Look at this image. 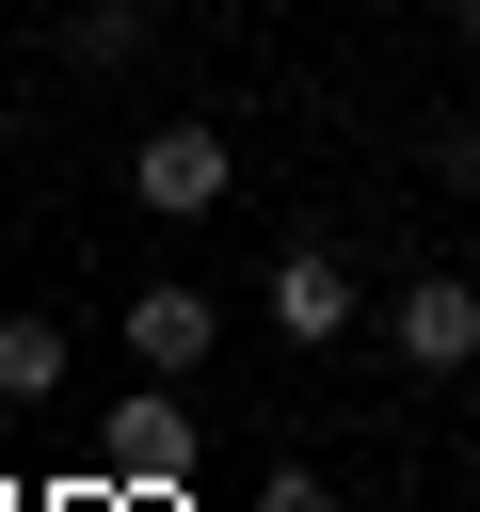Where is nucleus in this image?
Here are the masks:
<instances>
[{"mask_svg": "<svg viewBox=\"0 0 480 512\" xmlns=\"http://www.w3.org/2000/svg\"><path fill=\"white\" fill-rule=\"evenodd\" d=\"M256 512H336V480H304V464H272V480H256Z\"/></svg>", "mask_w": 480, "mask_h": 512, "instance_id": "nucleus-9", "label": "nucleus"}, {"mask_svg": "<svg viewBox=\"0 0 480 512\" xmlns=\"http://www.w3.org/2000/svg\"><path fill=\"white\" fill-rule=\"evenodd\" d=\"M144 32H160L144 0H64V48L80 64H144Z\"/></svg>", "mask_w": 480, "mask_h": 512, "instance_id": "nucleus-7", "label": "nucleus"}, {"mask_svg": "<svg viewBox=\"0 0 480 512\" xmlns=\"http://www.w3.org/2000/svg\"><path fill=\"white\" fill-rule=\"evenodd\" d=\"M32 400H64V320H0V416H32Z\"/></svg>", "mask_w": 480, "mask_h": 512, "instance_id": "nucleus-6", "label": "nucleus"}, {"mask_svg": "<svg viewBox=\"0 0 480 512\" xmlns=\"http://www.w3.org/2000/svg\"><path fill=\"white\" fill-rule=\"evenodd\" d=\"M384 352L432 368V384H464V368H480V272H416V288L384 304Z\"/></svg>", "mask_w": 480, "mask_h": 512, "instance_id": "nucleus-1", "label": "nucleus"}, {"mask_svg": "<svg viewBox=\"0 0 480 512\" xmlns=\"http://www.w3.org/2000/svg\"><path fill=\"white\" fill-rule=\"evenodd\" d=\"M208 336H224V304H208V288H176V272H160V288H128V368H144V384H192V368H208Z\"/></svg>", "mask_w": 480, "mask_h": 512, "instance_id": "nucleus-4", "label": "nucleus"}, {"mask_svg": "<svg viewBox=\"0 0 480 512\" xmlns=\"http://www.w3.org/2000/svg\"><path fill=\"white\" fill-rule=\"evenodd\" d=\"M352 304H368V288H352V256H336V240H288V256H272V336L336 352V336H352Z\"/></svg>", "mask_w": 480, "mask_h": 512, "instance_id": "nucleus-3", "label": "nucleus"}, {"mask_svg": "<svg viewBox=\"0 0 480 512\" xmlns=\"http://www.w3.org/2000/svg\"><path fill=\"white\" fill-rule=\"evenodd\" d=\"M432 176H448V192H480V112H448V128H432Z\"/></svg>", "mask_w": 480, "mask_h": 512, "instance_id": "nucleus-8", "label": "nucleus"}, {"mask_svg": "<svg viewBox=\"0 0 480 512\" xmlns=\"http://www.w3.org/2000/svg\"><path fill=\"white\" fill-rule=\"evenodd\" d=\"M224 176H240V160H224V128H144V144H128V208H144V224L224 208Z\"/></svg>", "mask_w": 480, "mask_h": 512, "instance_id": "nucleus-2", "label": "nucleus"}, {"mask_svg": "<svg viewBox=\"0 0 480 512\" xmlns=\"http://www.w3.org/2000/svg\"><path fill=\"white\" fill-rule=\"evenodd\" d=\"M448 32H464V48H480V0H448Z\"/></svg>", "mask_w": 480, "mask_h": 512, "instance_id": "nucleus-10", "label": "nucleus"}, {"mask_svg": "<svg viewBox=\"0 0 480 512\" xmlns=\"http://www.w3.org/2000/svg\"><path fill=\"white\" fill-rule=\"evenodd\" d=\"M96 464H112L128 496H176V480H192V400H112V416H96Z\"/></svg>", "mask_w": 480, "mask_h": 512, "instance_id": "nucleus-5", "label": "nucleus"}]
</instances>
